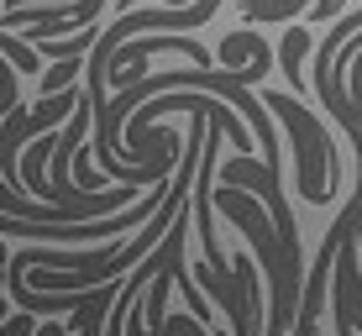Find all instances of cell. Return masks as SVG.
<instances>
[{
    "mask_svg": "<svg viewBox=\"0 0 362 336\" xmlns=\"http://www.w3.org/2000/svg\"><path fill=\"white\" fill-rule=\"evenodd\" d=\"M116 6H132V0H116ZM168 6H184V0H168Z\"/></svg>",
    "mask_w": 362,
    "mask_h": 336,
    "instance_id": "obj_3",
    "label": "cell"
},
{
    "mask_svg": "<svg viewBox=\"0 0 362 336\" xmlns=\"http://www.w3.org/2000/svg\"><path fill=\"white\" fill-rule=\"evenodd\" d=\"M11 105H16V90H0V116H6Z\"/></svg>",
    "mask_w": 362,
    "mask_h": 336,
    "instance_id": "obj_2",
    "label": "cell"
},
{
    "mask_svg": "<svg viewBox=\"0 0 362 336\" xmlns=\"http://www.w3.org/2000/svg\"><path fill=\"white\" fill-rule=\"evenodd\" d=\"M0 320H6V300H0Z\"/></svg>",
    "mask_w": 362,
    "mask_h": 336,
    "instance_id": "obj_4",
    "label": "cell"
},
{
    "mask_svg": "<svg viewBox=\"0 0 362 336\" xmlns=\"http://www.w3.org/2000/svg\"><path fill=\"white\" fill-rule=\"evenodd\" d=\"M0 42H6V53H11V58H16V64H21V69H37V53H32V47H21V42H16V37H6V32H0Z\"/></svg>",
    "mask_w": 362,
    "mask_h": 336,
    "instance_id": "obj_1",
    "label": "cell"
}]
</instances>
